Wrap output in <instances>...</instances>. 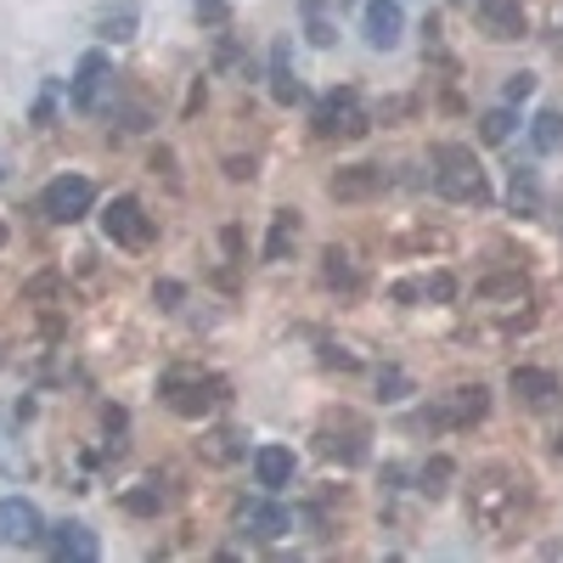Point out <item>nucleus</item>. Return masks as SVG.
Masks as SVG:
<instances>
[{"instance_id":"nucleus-1","label":"nucleus","mask_w":563,"mask_h":563,"mask_svg":"<svg viewBox=\"0 0 563 563\" xmlns=\"http://www.w3.org/2000/svg\"><path fill=\"white\" fill-rule=\"evenodd\" d=\"M525 507H530V479L519 467H485L474 490H467V519L479 530H507Z\"/></svg>"},{"instance_id":"nucleus-2","label":"nucleus","mask_w":563,"mask_h":563,"mask_svg":"<svg viewBox=\"0 0 563 563\" xmlns=\"http://www.w3.org/2000/svg\"><path fill=\"white\" fill-rule=\"evenodd\" d=\"M434 186L451 203H485V169L467 147H434Z\"/></svg>"},{"instance_id":"nucleus-3","label":"nucleus","mask_w":563,"mask_h":563,"mask_svg":"<svg viewBox=\"0 0 563 563\" xmlns=\"http://www.w3.org/2000/svg\"><path fill=\"white\" fill-rule=\"evenodd\" d=\"M90 203H97V186H90L85 175H57L52 186L40 192V209L45 220H57V225H74L90 214Z\"/></svg>"},{"instance_id":"nucleus-4","label":"nucleus","mask_w":563,"mask_h":563,"mask_svg":"<svg viewBox=\"0 0 563 563\" xmlns=\"http://www.w3.org/2000/svg\"><path fill=\"white\" fill-rule=\"evenodd\" d=\"M220 395H225V384L220 378H203V372H169V378H164V400L180 417H203Z\"/></svg>"},{"instance_id":"nucleus-5","label":"nucleus","mask_w":563,"mask_h":563,"mask_svg":"<svg viewBox=\"0 0 563 563\" xmlns=\"http://www.w3.org/2000/svg\"><path fill=\"white\" fill-rule=\"evenodd\" d=\"M366 102L355 97V90H333V97H327L321 108H316V135H366Z\"/></svg>"},{"instance_id":"nucleus-6","label":"nucleus","mask_w":563,"mask_h":563,"mask_svg":"<svg viewBox=\"0 0 563 563\" xmlns=\"http://www.w3.org/2000/svg\"><path fill=\"white\" fill-rule=\"evenodd\" d=\"M102 225H108V238L124 243V249H147L153 243V220H147V209H141L135 198H113Z\"/></svg>"},{"instance_id":"nucleus-7","label":"nucleus","mask_w":563,"mask_h":563,"mask_svg":"<svg viewBox=\"0 0 563 563\" xmlns=\"http://www.w3.org/2000/svg\"><path fill=\"white\" fill-rule=\"evenodd\" d=\"M361 34L372 52H395L400 34H406V12H400V0H366V12H361Z\"/></svg>"},{"instance_id":"nucleus-8","label":"nucleus","mask_w":563,"mask_h":563,"mask_svg":"<svg viewBox=\"0 0 563 563\" xmlns=\"http://www.w3.org/2000/svg\"><path fill=\"white\" fill-rule=\"evenodd\" d=\"M40 536H45V525H40V507L34 501H23V496L0 501V547H29Z\"/></svg>"},{"instance_id":"nucleus-9","label":"nucleus","mask_w":563,"mask_h":563,"mask_svg":"<svg viewBox=\"0 0 563 563\" xmlns=\"http://www.w3.org/2000/svg\"><path fill=\"white\" fill-rule=\"evenodd\" d=\"M474 18L490 40H525V0H474Z\"/></svg>"},{"instance_id":"nucleus-10","label":"nucleus","mask_w":563,"mask_h":563,"mask_svg":"<svg viewBox=\"0 0 563 563\" xmlns=\"http://www.w3.org/2000/svg\"><path fill=\"white\" fill-rule=\"evenodd\" d=\"M490 406V395L474 384V389H451L440 406H434V422H445V429H467V422H479Z\"/></svg>"},{"instance_id":"nucleus-11","label":"nucleus","mask_w":563,"mask_h":563,"mask_svg":"<svg viewBox=\"0 0 563 563\" xmlns=\"http://www.w3.org/2000/svg\"><path fill=\"white\" fill-rule=\"evenodd\" d=\"M243 530H249L254 541H282V536L294 530V512L276 507V501H249V507H243Z\"/></svg>"},{"instance_id":"nucleus-12","label":"nucleus","mask_w":563,"mask_h":563,"mask_svg":"<svg viewBox=\"0 0 563 563\" xmlns=\"http://www.w3.org/2000/svg\"><path fill=\"white\" fill-rule=\"evenodd\" d=\"M254 479L265 490H288L294 485V451L288 445H260L254 451Z\"/></svg>"},{"instance_id":"nucleus-13","label":"nucleus","mask_w":563,"mask_h":563,"mask_svg":"<svg viewBox=\"0 0 563 563\" xmlns=\"http://www.w3.org/2000/svg\"><path fill=\"white\" fill-rule=\"evenodd\" d=\"M384 186V169H372V164H355V169H339L333 180H327V192H333L339 203H355V198H372Z\"/></svg>"},{"instance_id":"nucleus-14","label":"nucleus","mask_w":563,"mask_h":563,"mask_svg":"<svg viewBox=\"0 0 563 563\" xmlns=\"http://www.w3.org/2000/svg\"><path fill=\"white\" fill-rule=\"evenodd\" d=\"M102 85H108V57L102 52H85L79 57V74H74V108H97V97H102Z\"/></svg>"},{"instance_id":"nucleus-15","label":"nucleus","mask_w":563,"mask_h":563,"mask_svg":"<svg viewBox=\"0 0 563 563\" xmlns=\"http://www.w3.org/2000/svg\"><path fill=\"white\" fill-rule=\"evenodd\" d=\"M52 552H57L63 563H90V558L102 552V541L90 536L85 525H57V530H52Z\"/></svg>"},{"instance_id":"nucleus-16","label":"nucleus","mask_w":563,"mask_h":563,"mask_svg":"<svg viewBox=\"0 0 563 563\" xmlns=\"http://www.w3.org/2000/svg\"><path fill=\"white\" fill-rule=\"evenodd\" d=\"M512 395H519L525 406H552L558 400V378L541 366H512Z\"/></svg>"},{"instance_id":"nucleus-17","label":"nucleus","mask_w":563,"mask_h":563,"mask_svg":"<svg viewBox=\"0 0 563 563\" xmlns=\"http://www.w3.org/2000/svg\"><path fill=\"white\" fill-rule=\"evenodd\" d=\"M305 34H310V45H339V18H333V7L327 0H305Z\"/></svg>"},{"instance_id":"nucleus-18","label":"nucleus","mask_w":563,"mask_h":563,"mask_svg":"<svg viewBox=\"0 0 563 563\" xmlns=\"http://www.w3.org/2000/svg\"><path fill=\"white\" fill-rule=\"evenodd\" d=\"M271 90H276V102H299L305 97L294 68H288V45H276V52H271Z\"/></svg>"},{"instance_id":"nucleus-19","label":"nucleus","mask_w":563,"mask_h":563,"mask_svg":"<svg viewBox=\"0 0 563 563\" xmlns=\"http://www.w3.org/2000/svg\"><path fill=\"white\" fill-rule=\"evenodd\" d=\"M294 238H299V214H294V209H282V214H276V225H271V243H265V260H288Z\"/></svg>"},{"instance_id":"nucleus-20","label":"nucleus","mask_w":563,"mask_h":563,"mask_svg":"<svg viewBox=\"0 0 563 563\" xmlns=\"http://www.w3.org/2000/svg\"><path fill=\"white\" fill-rule=\"evenodd\" d=\"M512 214H536L541 209V186H536V175L530 169H512Z\"/></svg>"},{"instance_id":"nucleus-21","label":"nucleus","mask_w":563,"mask_h":563,"mask_svg":"<svg viewBox=\"0 0 563 563\" xmlns=\"http://www.w3.org/2000/svg\"><path fill=\"white\" fill-rule=\"evenodd\" d=\"M530 141H536V147H541V153H558V147H563V113H558V108H547V113L536 119V130H530Z\"/></svg>"},{"instance_id":"nucleus-22","label":"nucleus","mask_w":563,"mask_h":563,"mask_svg":"<svg viewBox=\"0 0 563 563\" xmlns=\"http://www.w3.org/2000/svg\"><path fill=\"white\" fill-rule=\"evenodd\" d=\"M97 29H102L108 40H130V34H135V7H130V0H124V7L102 12V18H97Z\"/></svg>"},{"instance_id":"nucleus-23","label":"nucleus","mask_w":563,"mask_h":563,"mask_svg":"<svg viewBox=\"0 0 563 563\" xmlns=\"http://www.w3.org/2000/svg\"><path fill=\"white\" fill-rule=\"evenodd\" d=\"M124 507L130 512H158L164 507V490L158 485H135V490H124Z\"/></svg>"},{"instance_id":"nucleus-24","label":"nucleus","mask_w":563,"mask_h":563,"mask_svg":"<svg viewBox=\"0 0 563 563\" xmlns=\"http://www.w3.org/2000/svg\"><path fill=\"white\" fill-rule=\"evenodd\" d=\"M327 282H333V288H355V265H350V254H327Z\"/></svg>"},{"instance_id":"nucleus-25","label":"nucleus","mask_w":563,"mask_h":563,"mask_svg":"<svg viewBox=\"0 0 563 563\" xmlns=\"http://www.w3.org/2000/svg\"><path fill=\"white\" fill-rule=\"evenodd\" d=\"M445 479H451V462L434 456V467H422V496H445Z\"/></svg>"},{"instance_id":"nucleus-26","label":"nucleus","mask_w":563,"mask_h":563,"mask_svg":"<svg viewBox=\"0 0 563 563\" xmlns=\"http://www.w3.org/2000/svg\"><path fill=\"white\" fill-rule=\"evenodd\" d=\"M512 135V113L507 108H490L485 113V141H507Z\"/></svg>"},{"instance_id":"nucleus-27","label":"nucleus","mask_w":563,"mask_h":563,"mask_svg":"<svg viewBox=\"0 0 563 563\" xmlns=\"http://www.w3.org/2000/svg\"><path fill=\"white\" fill-rule=\"evenodd\" d=\"M530 90H536V74H512V79H507V102H525Z\"/></svg>"},{"instance_id":"nucleus-28","label":"nucleus","mask_w":563,"mask_h":563,"mask_svg":"<svg viewBox=\"0 0 563 563\" xmlns=\"http://www.w3.org/2000/svg\"><path fill=\"white\" fill-rule=\"evenodd\" d=\"M18 467H23V456L7 445V422H0V474H18Z\"/></svg>"},{"instance_id":"nucleus-29","label":"nucleus","mask_w":563,"mask_h":563,"mask_svg":"<svg viewBox=\"0 0 563 563\" xmlns=\"http://www.w3.org/2000/svg\"><path fill=\"white\" fill-rule=\"evenodd\" d=\"M231 440H238V434H214L209 456H214V462H231V456H238V445H231Z\"/></svg>"},{"instance_id":"nucleus-30","label":"nucleus","mask_w":563,"mask_h":563,"mask_svg":"<svg viewBox=\"0 0 563 563\" xmlns=\"http://www.w3.org/2000/svg\"><path fill=\"white\" fill-rule=\"evenodd\" d=\"M198 18L203 23H225V0H198Z\"/></svg>"},{"instance_id":"nucleus-31","label":"nucleus","mask_w":563,"mask_h":563,"mask_svg":"<svg viewBox=\"0 0 563 563\" xmlns=\"http://www.w3.org/2000/svg\"><path fill=\"white\" fill-rule=\"evenodd\" d=\"M158 299H164V310H175L180 305V282H158Z\"/></svg>"},{"instance_id":"nucleus-32","label":"nucleus","mask_w":563,"mask_h":563,"mask_svg":"<svg viewBox=\"0 0 563 563\" xmlns=\"http://www.w3.org/2000/svg\"><path fill=\"white\" fill-rule=\"evenodd\" d=\"M0 243H7V231H0Z\"/></svg>"}]
</instances>
